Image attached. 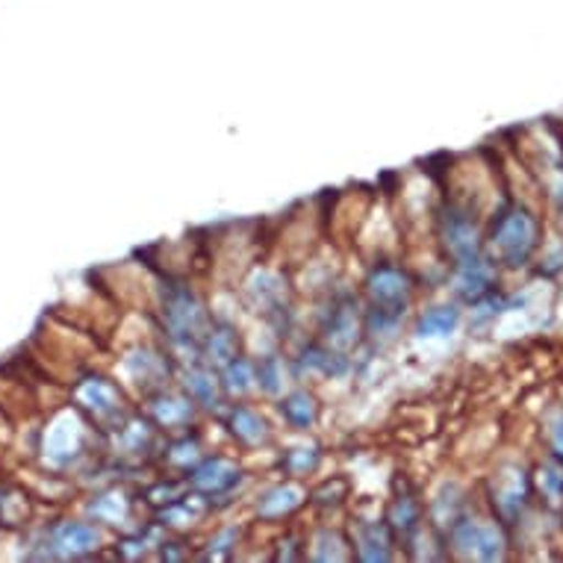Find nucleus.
Wrapping results in <instances>:
<instances>
[{
	"label": "nucleus",
	"mask_w": 563,
	"mask_h": 563,
	"mask_svg": "<svg viewBox=\"0 0 563 563\" xmlns=\"http://www.w3.org/2000/svg\"><path fill=\"white\" fill-rule=\"evenodd\" d=\"M454 545L475 561H499L505 554V537L499 528L481 519H466L454 528Z\"/></svg>",
	"instance_id": "nucleus-2"
},
{
	"label": "nucleus",
	"mask_w": 563,
	"mask_h": 563,
	"mask_svg": "<svg viewBox=\"0 0 563 563\" xmlns=\"http://www.w3.org/2000/svg\"><path fill=\"white\" fill-rule=\"evenodd\" d=\"M457 328V310L452 307H437L431 313L422 316L419 322V336H445Z\"/></svg>",
	"instance_id": "nucleus-7"
},
{
	"label": "nucleus",
	"mask_w": 563,
	"mask_h": 563,
	"mask_svg": "<svg viewBox=\"0 0 563 563\" xmlns=\"http://www.w3.org/2000/svg\"><path fill=\"white\" fill-rule=\"evenodd\" d=\"M228 378H231L233 389H245L251 384V372L245 363H233L231 369H228Z\"/></svg>",
	"instance_id": "nucleus-14"
},
{
	"label": "nucleus",
	"mask_w": 563,
	"mask_h": 563,
	"mask_svg": "<svg viewBox=\"0 0 563 563\" xmlns=\"http://www.w3.org/2000/svg\"><path fill=\"white\" fill-rule=\"evenodd\" d=\"M233 431L245 440H257L263 434V422H260L257 416H251L249 410H240V413L233 416Z\"/></svg>",
	"instance_id": "nucleus-13"
},
{
	"label": "nucleus",
	"mask_w": 563,
	"mask_h": 563,
	"mask_svg": "<svg viewBox=\"0 0 563 563\" xmlns=\"http://www.w3.org/2000/svg\"><path fill=\"white\" fill-rule=\"evenodd\" d=\"M56 543L63 545L65 552H84V549H92L98 543V534L89 526H65Z\"/></svg>",
	"instance_id": "nucleus-9"
},
{
	"label": "nucleus",
	"mask_w": 563,
	"mask_h": 563,
	"mask_svg": "<svg viewBox=\"0 0 563 563\" xmlns=\"http://www.w3.org/2000/svg\"><path fill=\"white\" fill-rule=\"evenodd\" d=\"M284 413H287L289 422H296V426H307V422H313V401H310L307 396L287 398Z\"/></svg>",
	"instance_id": "nucleus-11"
},
{
	"label": "nucleus",
	"mask_w": 563,
	"mask_h": 563,
	"mask_svg": "<svg viewBox=\"0 0 563 563\" xmlns=\"http://www.w3.org/2000/svg\"><path fill=\"white\" fill-rule=\"evenodd\" d=\"M84 401L89 407H95L98 413L110 410L112 407V389L107 384H98V380H89L84 387Z\"/></svg>",
	"instance_id": "nucleus-12"
},
{
	"label": "nucleus",
	"mask_w": 563,
	"mask_h": 563,
	"mask_svg": "<svg viewBox=\"0 0 563 563\" xmlns=\"http://www.w3.org/2000/svg\"><path fill=\"white\" fill-rule=\"evenodd\" d=\"M537 487H540V493H543V499L549 501V505H561L563 501V463L552 461V463H545V466H540V472H537Z\"/></svg>",
	"instance_id": "nucleus-6"
},
{
	"label": "nucleus",
	"mask_w": 563,
	"mask_h": 563,
	"mask_svg": "<svg viewBox=\"0 0 563 563\" xmlns=\"http://www.w3.org/2000/svg\"><path fill=\"white\" fill-rule=\"evenodd\" d=\"M233 481V466L224 461H210L203 470L195 472V484L207 489H222Z\"/></svg>",
	"instance_id": "nucleus-8"
},
{
	"label": "nucleus",
	"mask_w": 563,
	"mask_h": 563,
	"mask_svg": "<svg viewBox=\"0 0 563 563\" xmlns=\"http://www.w3.org/2000/svg\"><path fill=\"white\" fill-rule=\"evenodd\" d=\"M552 445H554V454L563 461V416L554 422L552 428Z\"/></svg>",
	"instance_id": "nucleus-16"
},
{
	"label": "nucleus",
	"mask_w": 563,
	"mask_h": 563,
	"mask_svg": "<svg viewBox=\"0 0 563 563\" xmlns=\"http://www.w3.org/2000/svg\"><path fill=\"white\" fill-rule=\"evenodd\" d=\"M493 257H499L505 266H526L531 251L537 249V222L519 207H510L496 219L489 233Z\"/></svg>",
	"instance_id": "nucleus-1"
},
{
	"label": "nucleus",
	"mask_w": 563,
	"mask_h": 563,
	"mask_svg": "<svg viewBox=\"0 0 563 563\" xmlns=\"http://www.w3.org/2000/svg\"><path fill=\"white\" fill-rule=\"evenodd\" d=\"M369 292L380 307L398 305V301H401V298H405V292H407L405 275H398L396 268H380L378 275L372 277Z\"/></svg>",
	"instance_id": "nucleus-5"
},
{
	"label": "nucleus",
	"mask_w": 563,
	"mask_h": 563,
	"mask_svg": "<svg viewBox=\"0 0 563 563\" xmlns=\"http://www.w3.org/2000/svg\"><path fill=\"white\" fill-rule=\"evenodd\" d=\"M528 496V481L522 470H508L501 472L496 484H493V505L499 510V517L505 522H514V519L522 514Z\"/></svg>",
	"instance_id": "nucleus-3"
},
{
	"label": "nucleus",
	"mask_w": 563,
	"mask_h": 563,
	"mask_svg": "<svg viewBox=\"0 0 563 563\" xmlns=\"http://www.w3.org/2000/svg\"><path fill=\"white\" fill-rule=\"evenodd\" d=\"M445 245H449V251L457 260V266L472 263V260H481L478 231H475V224L463 213L449 216V222H445Z\"/></svg>",
	"instance_id": "nucleus-4"
},
{
	"label": "nucleus",
	"mask_w": 563,
	"mask_h": 563,
	"mask_svg": "<svg viewBox=\"0 0 563 563\" xmlns=\"http://www.w3.org/2000/svg\"><path fill=\"white\" fill-rule=\"evenodd\" d=\"M296 505H298V489L287 487V489H275V493L260 505V510H263L266 517H275V514H280V510L296 508Z\"/></svg>",
	"instance_id": "nucleus-10"
},
{
	"label": "nucleus",
	"mask_w": 563,
	"mask_h": 563,
	"mask_svg": "<svg viewBox=\"0 0 563 563\" xmlns=\"http://www.w3.org/2000/svg\"><path fill=\"white\" fill-rule=\"evenodd\" d=\"M192 389L203 401H213V380L207 378V375H192Z\"/></svg>",
	"instance_id": "nucleus-15"
}]
</instances>
